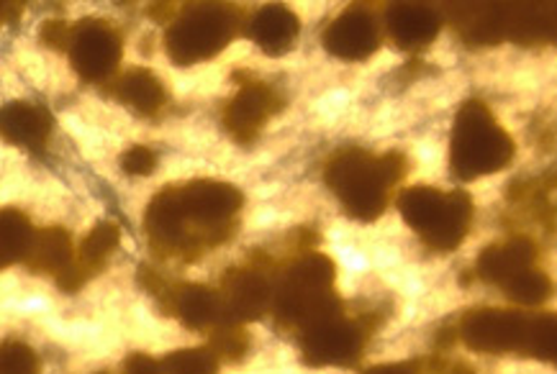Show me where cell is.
I'll return each instance as SVG.
<instances>
[{
	"label": "cell",
	"mask_w": 557,
	"mask_h": 374,
	"mask_svg": "<svg viewBox=\"0 0 557 374\" xmlns=\"http://www.w3.org/2000/svg\"><path fill=\"white\" fill-rule=\"evenodd\" d=\"M177 219V257L198 259L203 251L228 241L237 228V213L245 205L239 187L221 179H193L170 185Z\"/></svg>",
	"instance_id": "obj_1"
},
{
	"label": "cell",
	"mask_w": 557,
	"mask_h": 374,
	"mask_svg": "<svg viewBox=\"0 0 557 374\" xmlns=\"http://www.w3.org/2000/svg\"><path fill=\"white\" fill-rule=\"evenodd\" d=\"M409 170L401 152L373 157L366 149H342L330 160L324 179L355 221L373 223L388 208V192Z\"/></svg>",
	"instance_id": "obj_2"
},
{
	"label": "cell",
	"mask_w": 557,
	"mask_h": 374,
	"mask_svg": "<svg viewBox=\"0 0 557 374\" xmlns=\"http://www.w3.org/2000/svg\"><path fill=\"white\" fill-rule=\"evenodd\" d=\"M513 139L494 119L481 100H468L457 111L449 141V167L457 179H475L509 167L513 160Z\"/></svg>",
	"instance_id": "obj_3"
},
{
	"label": "cell",
	"mask_w": 557,
	"mask_h": 374,
	"mask_svg": "<svg viewBox=\"0 0 557 374\" xmlns=\"http://www.w3.org/2000/svg\"><path fill=\"white\" fill-rule=\"evenodd\" d=\"M337 264L332 257L319 251L306 254L293 262L285 272L283 285L275 292V315L288 326H311L321 319H332L342 313L339 298L334 295Z\"/></svg>",
	"instance_id": "obj_4"
},
{
	"label": "cell",
	"mask_w": 557,
	"mask_h": 374,
	"mask_svg": "<svg viewBox=\"0 0 557 374\" xmlns=\"http://www.w3.org/2000/svg\"><path fill=\"white\" fill-rule=\"evenodd\" d=\"M396 205L406 226L440 254L460 247L473 223V200L462 190L442 192L437 187L417 185L404 190Z\"/></svg>",
	"instance_id": "obj_5"
},
{
	"label": "cell",
	"mask_w": 557,
	"mask_h": 374,
	"mask_svg": "<svg viewBox=\"0 0 557 374\" xmlns=\"http://www.w3.org/2000/svg\"><path fill=\"white\" fill-rule=\"evenodd\" d=\"M242 26V11L224 3H196L168 26L165 49L181 67L211 60L228 47Z\"/></svg>",
	"instance_id": "obj_6"
},
{
	"label": "cell",
	"mask_w": 557,
	"mask_h": 374,
	"mask_svg": "<svg viewBox=\"0 0 557 374\" xmlns=\"http://www.w3.org/2000/svg\"><path fill=\"white\" fill-rule=\"evenodd\" d=\"M532 321L521 313L481 308L460 321V339L481 354H527Z\"/></svg>",
	"instance_id": "obj_7"
},
{
	"label": "cell",
	"mask_w": 557,
	"mask_h": 374,
	"mask_svg": "<svg viewBox=\"0 0 557 374\" xmlns=\"http://www.w3.org/2000/svg\"><path fill=\"white\" fill-rule=\"evenodd\" d=\"M368 331L342 315L317 321L304 328L301 354L311 366H352L366 351Z\"/></svg>",
	"instance_id": "obj_8"
},
{
	"label": "cell",
	"mask_w": 557,
	"mask_h": 374,
	"mask_svg": "<svg viewBox=\"0 0 557 374\" xmlns=\"http://www.w3.org/2000/svg\"><path fill=\"white\" fill-rule=\"evenodd\" d=\"M67 52L75 72L85 83H103L121 62V36L106 21L85 18L73 26Z\"/></svg>",
	"instance_id": "obj_9"
},
{
	"label": "cell",
	"mask_w": 557,
	"mask_h": 374,
	"mask_svg": "<svg viewBox=\"0 0 557 374\" xmlns=\"http://www.w3.org/2000/svg\"><path fill=\"white\" fill-rule=\"evenodd\" d=\"M281 108L283 98L277 96L275 88H270L265 83L247 80L237 90V96L224 105L221 124H224V132L232 136L234 141L242 144V147H249V144L257 141L262 126H265Z\"/></svg>",
	"instance_id": "obj_10"
},
{
	"label": "cell",
	"mask_w": 557,
	"mask_h": 374,
	"mask_svg": "<svg viewBox=\"0 0 557 374\" xmlns=\"http://www.w3.org/2000/svg\"><path fill=\"white\" fill-rule=\"evenodd\" d=\"M221 311L226 323L260 321L273 306L275 292L260 270H228L221 279Z\"/></svg>",
	"instance_id": "obj_11"
},
{
	"label": "cell",
	"mask_w": 557,
	"mask_h": 374,
	"mask_svg": "<svg viewBox=\"0 0 557 374\" xmlns=\"http://www.w3.org/2000/svg\"><path fill=\"white\" fill-rule=\"evenodd\" d=\"M381 47V28L373 13L366 9H347L326 26L324 49L345 62H362Z\"/></svg>",
	"instance_id": "obj_12"
},
{
	"label": "cell",
	"mask_w": 557,
	"mask_h": 374,
	"mask_svg": "<svg viewBox=\"0 0 557 374\" xmlns=\"http://www.w3.org/2000/svg\"><path fill=\"white\" fill-rule=\"evenodd\" d=\"M119 241H121V232L116 223L111 221L96 223V226L90 228V234L83 239L81 251H77L73 264L57 275V287H60L62 292L83 290L92 277L101 275V270L109 264L111 254L119 249Z\"/></svg>",
	"instance_id": "obj_13"
},
{
	"label": "cell",
	"mask_w": 557,
	"mask_h": 374,
	"mask_svg": "<svg viewBox=\"0 0 557 374\" xmlns=\"http://www.w3.org/2000/svg\"><path fill=\"white\" fill-rule=\"evenodd\" d=\"M160 300L165 303V311L170 315H177L183 321V326L193 331L216 328L224 321L219 292H213L206 285H170Z\"/></svg>",
	"instance_id": "obj_14"
},
{
	"label": "cell",
	"mask_w": 557,
	"mask_h": 374,
	"mask_svg": "<svg viewBox=\"0 0 557 374\" xmlns=\"http://www.w3.org/2000/svg\"><path fill=\"white\" fill-rule=\"evenodd\" d=\"M391 39L404 52H421L437 39L442 18L440 13L421 3H398L385 16Z\"/></svg>",
	"instance_id": "obj_15"
},
{
	"label": "cell",
	"mask_w": 557,
	"mask_h": 374,
	"mask_svg": "<svg viewBox=\"0 0 557 374\" xmlns=\"http://www.w3.org/2000/svg\"><path fill=\"white\" fill-rule=\"evenodd\" d=\"M298 32H301V21L281 3L265 5L247 21V36L270 57L290 52L298 39Z\"/></svg>",
	"instance_id": "obj_16"
},
{
	"label": "cell",
	"mask_w": 557,
	"mask_h": 374,
	"mask_svg": "<svg viewBox=\"0 0 557 374\" xmlns=\"http://www.w3.org/2000/svg\"><path fill=\"white\" fill-rule=\"evenodd\" d=\"M0 126H3L5 141L28 152H41L52 136V116L41 105L26 103V100H13L5 105Z\"/></svg>",
	"instance_id": "obj_17"
},
{
	"label": "cell",
	"mask_w": 557,
	"mask_h": 374,
	"mask_svg": "<svg viewBox=\"0 0 557 374\" xmlns=\"http://www.w3.org/2000/svg\"><path fill=\"white\" fill-rule=\"evenodd\" d=\"M534 259H537V247L534 241L524 239H511L498 247L483 249V254L478 257L475 275L488 285H506L511 277H517L519 272L534 267Z\"/></svg>",
	"instance_id": "obj_18"
},
{
	"label": "cell",
	"mask_w": 557,
	"mask_h": 374,
	"mask_svg": "<svg viewBox=\"0 0 557 374\" xmlns=\"http://www.w3.org/2000/svg\"><path fill=\"white\" fill-rule=\"evenodd\" d=\"M113 96L132 111L141 113V116H154L168 103L165 85L145 67H132L126 75H121L116 88H113Z\"/></svg>",
	"instance_id": "obj_19"
},
{
	"label": "cell",
	"mask_w": 557,
	"mask_h": 374,
	"mask_svg": "<svg viewBox=\"0 0 557 374\" xmlns=\"http://www.w3.org/2000/svg\"><path fill=\"white\" fill-rule=\"evenodd\" d=\"M73 259L75 254L70 234L60 226H52L37 234L32 254L26 257L24 264L34 275H60L62 270H67L73 264Z\"/></svg>",
	"instance_id": "obj_20"
},
{
	"label": "cell",
	"mask_w": 557,
	"mask_h": 374,
	"mask_svg": "<svg viewBox=\"0 0 557 374\" xmlns=\"http://www.w3.org/2000/svg\"><path fill=\"white\" fill-rule=\"evenodd\" d=\"M37 232L32 228V221L16 208H5L3 211V251H0V264L13 267V264L26 262L32 254Z\"/></svg>",
	"instance_id": "obj_21"
},
{
	"label": "cell",
	"mask_w": 557,
	"mask_h": 374,
	"mask_svg": "<svg viewBox=\"0 0 557 374\" xmlns=\"http://www.w3.org/2000/svg\"><path fill=\"white\" fill-rule=\"evenodd\" d=\"M504 290H506V298L513 300L517 306L534 308L545 303L549 295H553V279H549L545 272L530 267L519 272L517 277H511L509 283L504 285Z\"/></svg>",
	"instance_id": "obj_22"
},
{
	"label": "cell",
	"mask_w": 557,
	"mask_h": 374,
	"mask_svg": "<svg viewBox=\"0 0 557 374\" xmlns=\"http://www.w3.org/2000/svg\"><path fill=\"white\" fill-rule=\"evenodd\" d=\"M209 349L219 359H226V362L237 364L249 354V336L239 323H226L221 321L216 328H211V341Z\"/></svg>",
	"instance_id": "obj_23"
},
{
	"label": "cell",
	"mask_w": 557,
	"mask_h": 374,
	"mask_svg": "<svg viewBox=\"0 0 557 374\" xmlns=\"http://www.w3.org/2000/svg\"><path fill=\"white\" fill-rule=\"evenodd\" d=\"M168 374H219V357L206 349H177L162 359Z\"/></svg>",
	"instance_id": "obj_24"
},
{
	"label": "cell",
	"mask_w": 557,
	"mask_h": 374,
	"mask_svg": "<svg viewBox=\"0 0 557 374\" xmlns=\"http://www.w3.org/2000/svg\"><path fill=\"white\" fill-rule=\"evenodd\" d=\"M527 354L557 366V315H540L532 321Z\"/></svg>",
	"instance_id": "obj_25"
},
{
	"label": "cell",
	"mask_w": 557,
	"mask_h": 374,
	"mask_svg": "<svg viewBox=\"0 0 557 374\" xmlns=\"http://www.w3.org/2000/svg\"><path fill=\"white\" fill-rule=\"evenodd\" d=\"M3 374H39V359L24 341L3 344Z\"/></svg>",
	"instance_id": "obj_26"
},
{
	"label": "cell",
	"mask_w": 557,
	"mask_h": 374,
	"mask_svg": "<svg viewBox=\"0 0 557 374\" xmlns=\"http://www.w3.org/2000/svg\"><path fill=\"white\" fill-rule=\"evenodd\" d=\"M121 170H124L126 175H134V177L152 175V172L157 170V154L149 147L126 149V152L121 154Z\"/></svg>",
	"instance_id": "obj_27"
},
{
	"label": "cell",
	"mask_w": 557,
	"mask_h": 374,
	"mask_svg": "<svg viewBox=\"0 0 557 374\" xmlns=\"http://www.w3.org/2000/svg\"><path fill=\"white\" fill-rule=\"evenodd\" d=\"M39 39H41V45H47L49 49L64 52V49H70V39H73V26H67L64 21H47V24H41Z\"/></svg>",
	"instance_id": "obj_28"
},
{
	"label": "cell",
	"mask_w": 557,
	"mask_h": 374,
	"mask_svg": "<svg viewBox=\"0 0 557 374\" xmlns=\"http://www.w3.org/2000/svg\"><path fill=\"white\" fill-rule=\"evenodd\" d=\"M124 374H168V372H165V364L157 362L154 357L137 351V354H132L124 362Z\"/></svg>",
	"instance_id": "obj_29"
},
{
	"label": "cell",
	"mask_w": 557,
	"mask_h": 374,
	"mask_svg": "<svg viewBox=\"0 0 557 374\" xmlns=\"http://www.w3.org/2000/svg\"><path fill=\"white\" fill-rule=\"evenodd\" d=\"M366 374H419V364L413 362H396V364H381Z\"/></svg>",
	"instance_id": "obj_30"
},
{
	"label": "cell",
	"mask_w": 557,
	"mask_h": 374,
	"mask_svg": "<svg viewBox=\"0 0 557 374\" xmlns=\"http://www.w3.org/2000/svg\"><path fill=\"white\" fill-rule=\"evenodd\" d=\"M21 13H24V3H3V9H0V18H3L5 26H16Z\"/></svg>",
	"instance_id": "obj_31"
},
{
	"label": "cell",
	"mask_w": 557,
	"mask_h": 374,
	"mask_svg": "<svg viewBox=\"0 0 557 374\" xmlns=\"http://www.w3.org/2000/svg\"><path fill=\"white\" fill-rule=\"evenodd\" d=\"M98 374H109V372H98Z\"/></svg>",
	"instance_id": "obj_32"
},
{
	"label": "cell",
	"mask_w": 557,
	"mask_h": 374,
	"mask_svg": "<svg viewBox=\"0 0 557 374\" xmlns=\"http://www.w3.org/2000/svg\"><path fill=\"white\" fill-rule=\"evenodd\" d=\"M470 374H473V372H470Z\"/></svg>",
	"instance_id": "obj_33"
}]
</instances>
